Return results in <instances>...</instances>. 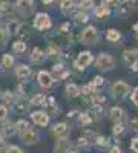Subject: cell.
<instances>
[{"mask_svg":"<svg viewBox=\"0 0 138 153\" xmlns=\"http://www.w3.org/2000/svg\"><path fill=\"white\" fill-rule=\"evenodd\" d=\"M32 28L35 31H40V32L49 31L52 28V20L46 12H37L34 16V20H32Z\"/></svg>","mask_w":138,"mask_h":153,"instance_id":"6da1fadb","label":"cell"},{"mask_svg":"<svg viewBox=\"0 0 138 153\" xmlns=\"http://www.w3.org/2000/svg\"><path fill=\"white\" fill-rule=\"evenodd\" d=\"M19 138L25 146H35L40 141V133H39L37 129H34L32 126H29L28 129L19 132Z\"/></svg>","mask_w":138,"mask_h":153,"instance_id":"7a4b0ae2","label":"cell"},{"mask_svg":"<svg viewBox=\"0 0 138 153\" xmlns=\"http://www.w3.org/2000/svg\"><path fill=\"white\" fill-rule=\"evenodd\" d=\"M92 61H94V55L89 52V51H81V52L78 54V57L74 60L72 66H74V69L77 72H83Z\"/></svg>","mask_w":138,"mask_h":153,"instance_id":"3957f363","label":"cell"},{"mask_svg":"<svg viewBox=\"0 0 138 153\" xmlns=\"http://www.w3.org/2000/svg\"><path fill=\"white\" fill-rule=\"evenodd\" d=\"M29 120L32 121V124L39 126V127H48L51 123V117L45 109H37L34 112L29 113Z\"/></svg>","mask_w":138,"mask_h":153,"instance_id":"277c9868","label":"cell"},{"mask_svg":"<svg viewBox=\"0 0 138 153\" xmlns=\"http://www.w3.org/2000/svg\"><path fill=\"white\" fill-rule=\"evenodd\" d=\"M80 42L86 46H92V45H97L98 42V31L97 28L94 26H86L81 34H80Z\"/></svg>","mask_w":138,"mask_h":153,"instance_id":"5b68a950","label":"cell"},{"mask_svg":"<svg viewBox=\"0 0 138 153\" xmlns=\"http://www.w3.org/2000/svg\"><path fill=\"white\" fill-rule=\"evenodd\" d=\"M55 83V76L52 75V72L49 71H39L37 72V84H39L42 89L48 91V89H51Z\"/></svg>","mask_w":138,"mask_h":153,"instance_id":"8992f818","label":"cell"},{"mask_svg":"<svg viewBox=\"0 0 138 153\" xmlns=\"http://www.w3.org/2000/svg\"><path fill=\"white\" fill-rule=\"evenodd\" d=\"M95 66L100 71H112L115 68V58L109 54H100L95 60Z\"/></svg>","mask_w":138,"mask_h":153,"instance_id":"52a82bcc","label":"cell"},{"mask_svg":"<svg viewBox=\"0 0 138 153\" xmlns=\"http://www.w3.org/2000/svg\"><path fill=\"white\" fill-rule=\"evenodd\" d=\"M32 68L26 63H19L14 66V75L19 81H29V78L32 76Z\"/></svg>","mask_w":138,"mask_h":153,"instance_id":"ba28073f","label":"cell"},{"mask_svg":"<svg viewBox=\"0 0 138 153\" xmlns=\"http://www.w3.org/2000/svg\"><path fill=\"white\" fill-rule=\"evenodd\" d=\"M5 29H6V32H8L9 37H17L20 34V31L23 29V22L19 17H12V19H9L6 22Z\"/></svg>","mask_w":138,"mask_h":153,"instance_id":"9c48e42d","label":"cell"},{"mask_svg":"<svg viewBox=\"0 0 138 153\" xmlns=\"http://www.w3.org/2000/svg\"><path fill=\"white\" fill-rule=\"evenodd\" d=\"M14 8L17 12H20L22 16H28L34 11L35 5H34V0H16Z\"/></svg>","mask_w":138,"mask_h":153,"instance_id":"30bf717a","label":"cell"},{"mask_svg":"<svg viewBox=\"0 0 138 153\" xmlns=\"http://www.w3.org/2000/svg\"><path fill=\"white\" fill-rule=\"evenodd\" d=\"M52 75L55 76L58 81L66 80L68 76H69V71L66 69V66H65V63H63V61L57 60V61L54 63V66H52Z\"/></svg>","mask_w":138,"mask_h":153,"instance_id":"8fae6325","label":"cell"},{"mask_svg":"<svg viewBox=\"0 0 138 153\" xmlns=\"http://www.w3.org/2000/svg\"><path fill=\"white\" fill-rule=\"evenodd\" d=\"M29 63L31 65H43L45 60H46V54H45V51L39 46H35L31 52H29Z\"/></svg>","mask_w":138,"mask_h":153,"instance_id":"7c38bea8","label":"cell"},{"mask_svg":"<svg viewBox=\"0 0 138 153\" xmlns=\"http://www.w3.org/2000/svg\"><path fill=\"white\" fill-rule=\"evenodd\" d=\"M0 130L3 132V135L6 138H12V136L19 135V130L16 127V121H11L9 118L6 121H3V123H0Z\"/></svg>","mask_w":138,"mask_h":153,"instance_id":"4fadbf2b","label":"cell"},{"mask_svg":"<svg viewBox=\"0 0 138 153\" xmlns=\"http://www.w3.org/2000/svg\"><path fill=\"white\" fill-rule=\"evenodd\" d=\"M51 133H52V136L57 139V138H65V136H68L69 135V126H68V123H65V121H61V123H55L54 126H52V129H51Z\"/></svg>","mask_w":138,"mask_h":153,"instance_id":"5bb4252c","label":"cell"},{"mask_svg":"<svg viewBox=\"0 0 138 153\" xmlns=\"http://www.w3.org/2000/svg\"><path fill=\"white\" fill-rule=\"evenodd\" d=\"M131 91V87L124 83V81H117L112 84V95L115 98H124Z\"/></svg>","mask_w":138,"mask_h":153,"instance_id":"9a60e30c","label":"cell"},{"mask_svg":"<svg viewBox=\"0 0 138 153\" xmlns=\"http://www.w3.org/2000/svg\"><path fill=\"white\" fill-rule=\"evenodd\" d=\"M45 54H46V58H52V60H60V55H63V54H61L60 45L55 43V42H51L48 45Z\"/></svg>","mask_w":138,"mask_h":153,"instance_id":"2e32d148","label":"cell"},{"mask_svg":"<svg viewBox=\"0 0 138 153\" xmlns=\"http://www.w3.org/2000/svg\"><path fill=\"white\" fill-rule=\"evenodd\" d=\"M26 51H28V43L22 38H17L11 43V52L14 55H23L26 54Z\"/></svg>","mask_w":138,"mask_h":153,"instance_id":"e0dca14e","label":"cell"},{"mask_svg":"<svg viewBox=\"0 0 138 153\" xmlns=\"http://www.w3.org/2000/svg\"><path fill=\"white\" fill-rule=\"evenodd\" d=\"M71 141L68 139V136L65 138H57V141L54 144V153H68V150L71 149Z\"/></svg>","mask_w":138,"mask_h":153,"instance_id":"ac0fdd59","label":"cell"},{"mask_svg":"<svg viewBox=\"0 0 138 153\" xmlns=\"http://www.w3.org/2000/svg\"><path fill=\"white\" fill-rule=\"evenodd\" d=\"M0 65L3 69H12L17 63H16V55L12 52H3L0 57Z\"/></svg>","mask_w":138,"mask_h":153,"instance_id":"d6986e66","label":"cell"},{"mask_svg":"<svg viewBox=\"0 0 138 153\" xmlns=\"http://www.w3.org/2000/svg\"><path fill=\"white\" fill-rule=\"evenodd\" d=\"M135 8V0H121V3L117 6V12L120 16H128Z\"/></svg>","mask_w":138,"mask_h":153,"instance_id":"ffe728a7","label":"cell"},{"mask_svg":"<svg viewBox=\"0 0 138 153\" xmlns=\"http://www.w3.org/2000/svg\"><path fill=\"white\" fill-rule=\"evenodd\" d=\"M14 107V110L20 115L26 113L29 109H31V104H29V98H17L16 100V104L12 106Z\"/></svg>","mask_w":138,"mask_h":153,"instance_id":"44dd1931","label":"cell"},{"mask_svg":"<svg viewBox=\"0 0 138 153\" xmlns=\"http://www.w3.org/2000/svg\"><path fill=\"white\" fill-rule=\"evenodd\" d=\"M46 98H48V97H46L43 92H37V94H34V95L29 98V104H31V107H45Z\"/></svg>","mask_w":138,"mask_h":153,"instance_id":"7402d4cb","label":"cell"},{"mask_svg":"<svg viewBox=\"0 0 138 153\" xmlns=\"http://www.w3.org/2000/svg\"><path fill=\"white\" fill-rule=\"evenodd\" d=\"M0 100H2V103L6 104L8 107H12V106L16 104L17 97H16V92L14 91H3L2 95H0Z\"/></svg>","mask_w":138,"mask_h":153,"instance_id":"603a6c76","label":"cell"},{"mask_svg":"<svg viewBox=\"0 0 138 153\" xmlns=\"http://www.w3.org/2000/svg\"><path fill=\"white\" fill-rule=\"evenodd\" d=\"M80 94H81V89L75 84V83H68V84H66V87H65V95H66V98H69V100L77 98V97H80Z\"/></svg>","mask_w":138,"mask_h":153,"instance_id":"cb8c5ba5","label":"cell"},{"mask_svg":"<svg viewBox=\"0 0 138 153\" xmlns=\"http://www.w3.org/2000/svg\"><path fill=\"white\" fill-rule=\"evenodd\" d=\"M109 118L114 121V123H120V121H123V118H124V110H123L121 107H118V106L112 107L110 112H109Z\"/></svg>","mask_w":138,"mask_h":153,"instance_id":"d4e9b609","label":"cell"},{"mask_svg":"<svg viewBox=\"0 0 138 153\" xmlns=\"http://www.w3.org/2000/svg\"><path fill=\"white\" fill-rule=\"evenodd\" d=\"M74 0H61L60 2V11L63 12L65 16H69L71 12L74 11Z\"/></svg>","mask_w":138,"mask_h":153,"instance_id":"484cf974","label":"cell"},{"mask_svg":"<svg viewBox=\"0 0 138 153\" xmlns=\"http://www.w3.org/2000/svg\"><path fill=\"white\" fill-rule=\"evenodd\" d=\"M137 55H138V51L137 49H132V51H124L123 52V61L129 66L131 63H134L137 60Z\"/></svg>","mask_w":138,"mask_h":153,"instance_id":"4316f807","label":"cell"},{"mask_svg":"<svg viewBox=\"0 0 138 153\" xmlns=\"http://www.w3.org/2000/svg\"><path fill=\"white\" fill-rule=\"evenodd\" d=\"M77 121H78V124L81 126V127H86V126H89L94 120L91 118V115L87 113V112H84V113H78V117H77Z\"/></svg>","mask_w":138,"mask_h":153,"instance_id":"83f0119b","label":"cell"},{"mask_svg":"<svg viewBox=\"0 0 138 153\" xmlns=\"http://www.w3.org/2000/svg\"><path fill=\"white\" fill-rule=\"evenodd\" d=\"M91 115V118L92 120H100L103 117V113H104V110H103V106H92L91 107V110L87 112Z\"/></svg>","mask_w":138,"mask_h":153,"instance_id":"f1b7e54d","label":"cell"},{"mask_svg":"<svg viewBox=\"0 0 138 153\" xmlns=\"http://www.w3.org/2000/svg\"><path fill=\"white\" fill-rule=\"evenodd\" d=\"M11 11H12V6L9 0H0V17L11 14Z\"/></svg>","mask_w":138,"mask_h":153,"instance_id":"f546056e","label":"cell"},{"mask_svg":"<svg viewBox=\"0 0 138 153\" xmlns=\"http://www.w3.org/2000/svg\"><path fill=\"white\" fill-rule=\"evenodd\" d=\"M109 8H107V5H100V6H97L95 8V11H94V14H95V17L97 19H103V17H106V16H109Z\"/></svg>","mask_w":138,"mask_h":153,"instance_id":"4dcf8cb0","label":"cell"},{"mask_svg":"<svg viewBox=\"0 0 138 153\" xmlns=\"http://www.w3.org/2000/svg\"><path fill=\"white\" fill-rule=\"evenodd\" d=\"M120 38H121V34H120V31H117V29H109V31L106 32V40L110 42V43H117Z\"/></svg>","mask_w":138,"mask_h":153,"instance_id":"1f68e13d","label":"cell"},{"mask_svg":"<svg viewBox=\"0 0 138 153\" xmlns=\"http://www.w3.org/2000/svg\"><path fill=\"white\" fill-rule=\"evenodd\" d=\"M87 104H91V106H103L104 104V97L100 95V94H95V95H92L89 98Z\"/></svg>","mask_w":138,"mask_h":153,"instance_id":"d6a6232c","label":"cell"},{"mask_svg":"<svg viewBox=\"0 0 138 153\" xmlns=\"http://www.w3.org/2000/svg\"><path fill=\"white\" fill-rule=\"evenodd\" d=\"M124 132H126V126L123 124V121L115 123L114 127H112V133H114V136H121Z\"/></svg>","mask_w":138,"mask_h":153,"instance_id":"836d02e7","label":"cell"},{"mask_svg":"<svg viewBox=\"0 0 138 153\" xmlns=\"http://www.w3.org/2000/svg\"><path fill=\"white\" fill-rule=\"evenodd\" d=\"M8 40H9V35H8L6 29L0 26V51L6 48V45H8Z\"/></svg>","mask_w":138,"mask_h":153,"instance_id":"e575fe53","label":"cell"},{"mask_svg":"<svg viewBox=\"0 0 138 153\" xmlns=\"http://www.w3.org/2000/svg\"><path fill=\"white\" fill-rule=\"evenodd\" d=\"M2 153H26V150H23L20 146H16V144H6Z\"/></svg>","mask_w":138,"mask_h":153,"instance_id":"d590c367","label":"cell"},{"mask_svg":"<svg viewBox=\"0 0 138 153\" xmlns=\"http://www.w3.org/2000/svg\"><path fill=\"white\" fill-rule=\"evenodd\" d=\"M74 19H75V23L77 25H84V23H87V20H89V17H87V14L84 11H78L77 14L74 16Z\"/></svg>","mask_w":138,"mask_h":153,"instance_id":"8d00e7d4","label":"cell"},{"mask_svg":"<svg viewBox=\"0 0 138 153\" xmlns=\"http://www.w3.org/2000/svg\"><path fill=\"white\" fill-rule=\"evenodd\" d=\"M94 146H97V147H106V146H109V139L106 136L97 135L95 139H94Z\"/></svg>","mask_w":138,"mask_h":153,"instance_id":"74e56055","label":"cell"},{"mask_svg":"<svg viewBox=\"0 0 138 153\" xmlns=\"http://www.w3.org/2000/svg\"><path fill=\"white\" fill-rule=\"evenodd\" d=\"M94 8V0H80V3H78V9L80 11H89Z\"/></svg>","mask_w":138,"mask_h":153,"instance_id":"f35d334b","label":"cell"},{"mask_svg":"<svg viewBox=\"0 0 138 153\" xmlns=\"http://www.w3.org/2000/svg\"><path fill=\"white\" fill-rule=\"evenodd\" d=\"M9 118V107L6 104H0V123H3Z\"/></svg>","mask_w":138,"mask_h":153,"instance_id":"ab89813d","label":"cell"},{"mask_svg":"<svg viewBox=\"0 0 138 153\" xmlns=\"http://www.w3.org/2000/svg\"><path fill=\"white\" fill-rule=\"evenodd\" d=\"M31 124H29V121L28 120H25V118H19L17 121H16V127H17V130L19 132H22V130H25V129H28Z\"/></svg>","mask_w":138,"mask_h":153,"instance_id":"60d3db41","label":"cell"},{"mask_svg":"<svg viewBox=\"0 0 138 153\" xmlns=\"http://www.w3.org/2000/svg\"><path fill=\"white\" fill-rule=\"evenodd\" d=\"M91 144H92V143H91L86 136H80V138L77 139V147H80V149H87Z\"/></svg>","mask_w":138,"mask_h":153,"instance_id":"b9f144b4","label":"cell"},{"mask_svg":"<svg viewBox=\"0 0 138 153\" xmlns=\"http://www.w3.org/2000/svg\"><path fill=\"white\" fill-rule=\"evenodd\" d=\"M69 29H71V25H69V22H66V23H61V25H60V28H58V31H60L61 34H69Z\"/></svg>","mask_w":138,"mask_h":153,"instance_id":"7bdbcfd3","label":"cell"},{"mask_svg":"<svg viewBox=\"0 0 138 153\" xmlns=\"http://www.w3.org/2000/svg\"><path fill=\"white\" fill-rule=\"evenodd\" d=\"M92 83H94L97 87H100V86L104 84V78H103L101 75H97V76H94V78H92Z\"/></svg>","mask_w":138,"mask_h":153,"instance_id":"ee69618b","label":"cell"},{"mask_svg":"<svg viewBox=\"0 0 138 153\" xmlns=\"http://www.w3.org/2000/svg\"><path fill=\"white\" fill-rule=\"evenodd\" d=\"M6 147V136L3 135V132L0 130V153H2Z\"/></svg>","mask_w":138,"mask_h":153,"instance_id":"f6af8a7d","label":"cell"},{"mask_svg":"<svg viewBox=\"0 0 138 153\" xmlns=\"http://www.w3.org/2000/svg\"><path fill=\"white\" fill-rule=\"evenodd\" d=\"M131 150L134 153H138V138L132 139V143H131Z\"/></svg>","mask_w":138,"mask_h":153,"instance_id":"bcb514c9","label":"cell"},{"mask_svg":"<svg viewBox=\"0 0 138 153\" xmlns=\"http://www.w3.org/2000/svg\"><path fill=\"white\" fill-rule=\"evenodd\" d=\"M131 98H132V101H134V104L138 106V87L134 89V92H132V97H131Z\"/></svg>","mask_w":138,"mask_h":153,"instance_id":"7dc6e473","label":"cell"},{"mask_svg":"<svg viewBox=\"0 0 138 153\" xmlns=\"http://www.w3.org/2000/svg\"><path fill=\"white\" fill-rule=\"evenodd\" d=\"M129 126L132 127L135 132H138V118H132V120L129 121Z\"/></svg>","mask_w":138,"mask_h":153,"instance_id":"c3c4849f","label":"cell"},{"mask_svg":"<svg viewBox=\"0 0 138 153\" xmlns=\"http://www.w3.org/2000/svg\"><path fill=\"white\" fill-rule=\"evenodd\" d=\"M78 110H71V112H68V118H74V117H78Z\"/></svg>","mask_w":138,"mask_h":153,"instance_id":"681fc988","label":"cell"},{"mask_svg":"<svg viewBox=\"0 0 138 153\" xmlns=\"http://www.w3.org/2000/svg\"><path fill=\"white\" fill-rule=\"evenodd\" d=\"M109 153H121V149H120L118 146H114V147L109 150Z\"/></svg>","mask_w":138,"mask_h":153,"instance_id":"f907efd6","label":"cell"},{"mask_svg":"<svg viewBox=\"0 0 138 153\" xmlns=\"http://www.w3.org/2000/svg\"><path fill=\"white\" fill-rule=\"evenodd\" d=\"M132 71H134V72H138V58L132 63Z\"/></svg>","mask_w":138,"mask_h":153,"instance_id":"816d5d0a","label":"cell"},{"mask_svg":"<svg viewBox=\"0 0 138 153\" xmlns=\"http://www.w3.org/2000/svg\"><path fill=\"white\" fill-rule=\"evenodd\" d=\"M134 32H135V37L138 38V23H137L135 26H134Z\"/></svg>","mask_w":138,"mask_h":153,"instance_id":"f5cc1de1","label":"cell"},{"mask_svg":"<svg viewBox=\"0 0 138 153\" xmlns=\"http://www.w3.org/2000/svg\"><path fill=\"white\" fill-rule=\"evenodd\" d=\"M42 2H43L45 5H51V3L54 2V0H42Z\"/></svg>","mask_w":138,"mask_h":153,"instance_id":"db71d44e","label":"cell"},{"mask_svg":"<svg viewBox=\"0 0 138 153\" xmlns=\"http://www.w3.org/2000/svg\"><path fill=\"white\" fill-rule=\"evenodd\" d=\"M104 2H106V5H109V3H112V2H114V0H104Z\"/></svg>","mask_w":138,"mask_h":153,"instance_id":"11a10c76","label":"cell"},{"mask_svg":"<svg viewBox=\"0 0 138 153\" xmlns=\"http://www.w3.org/2000/svg\"><path fill=\"white\" fill-rule=\"evenodd\" d=\"M0 95H2V91H0Z\"/></svg>","mask_w":138,"mask_h":153,"instance_id":"9f6ffc18","label":"cell"},{"mask_svg":"<svg viewBox=\"0 0 138 153\" xmlns=\"http://www.w3.org/2000/svg\"><path fill=\"white\" fill-rule=\"evenodd\" d=\"M0 23H2V20H0Z\"/></svg>","mask_w":138,"mask_h":153,"instance_id":"6f0895ef","label":"cell"}]
</instances>
